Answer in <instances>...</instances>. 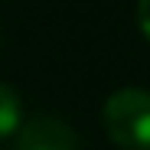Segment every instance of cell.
Returning <instances> with one entry per match:
<instances>
[{
	"instance_id": "6da1fadb",
	"label": "cell",
	"mask_w": 150,
	"mask_h": 150,
	"mask_svg": "<svg viewBox=\"0 0 150 150\" xmlns=\"http://www.w3.org/2000/svg\"><path fill=\"white\" fill-rule=\"evenodd\" d=\"M105 131L121 150H150V91L121 88L105 101Z\"/></svg>"
},
{
	"instance_id": "7a4b0ae2",
	"label": "cell",
	"mask_w": 150,
	"mask_h": 150,
	"mask_svg": "<svg viewBox=\"0 0 150 150\" xmlns=\"http://www.w3.org/2000/svg\"><path fill=\"white\" fill-rule=\"evenodd\" d=\"M16 137V150H79V134L59 114H33L23 117Z\"/></svg>"
},
{
	"instance_id": "3957f363",
	"label": "cell",
	"mask_w": 150,
	"mask_h": 150,
	"mask_svg": "<svg viewBox=\"0 0 150 150\" xmlns=\"http://www.w3.org/2000/svg\"><path fill=\"white\" fill-rule=\"evenodd\" d=\"M20 124H23V101L10 85L0 82V144L10 140L20 131Z\"/></svg>"
},
{
	"instance_id": "277c9868",
	"label": "cell",
	"mask_w": 150,
	"mask_h": 150,
	"mask_svg": "<svg viewBox=\"0 0 150 150\" xmlns=\"http://www.w3.org/2000/svg\"><path fill=\"white\" fill-rule=\"evenodd\" d=\"M137 30L150 46V0H137Z\"/></svg>"
}]
</instances>
